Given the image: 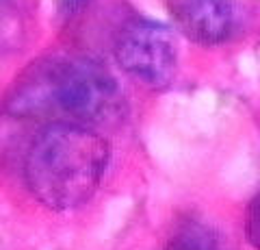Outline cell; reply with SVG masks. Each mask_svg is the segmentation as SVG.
Masks as SVG:
<instances>
[{"label": "cell", "instance_id": "obj_1", "mask_svg": "<svg viewBox=\"0 0 260 250\" xmlns=\"http://www.w3.org/2000/svg\"><path fill=\"white\" fill-rule=\"evenodd\" d=\"M7 114L48 124L102 126L119 120L124 96L115 76L100 61L76 54H52L15 78L5 100Z\"/></svg>", "mask_w": 260, "mask_h": 250}, {"label": "cell", "instance_id": "obj_2", "mask_svg": "<svg viewBox=\"0 0 260 250\" xmlns=\"http://www.w3.org/2000/svg\"><path fill=\"white\" fill-rule=\"evenodd\" d=\"M109 157V142L93 128L48 124L26 152L24 176L37 200L56 211H70L95 193Z\"/></svg>", "mask_w": 260, "mask_h": 250}, {"label": "cell", "instance_id": "obj_3", "mask_svg": "<svg viewBox=\"0 0 260 250\" xmlns=\"http://www.w3.org/2000/svg\"><path fill=\"white\" fill-rule=\"evenodd\" d=\"M115 59L137 80L150 87H165L178 68L176 35L162 24L135 20L119 31Z\"/></svg>", "mask_w": 260, "mask_h": 250}, {"label": "cell", "instance_id": "obj_4", "mask_svg": "<svg viewBox=\"0 0 260 250\" xmlns=\"http://www.w3.org/2000/svg\"><path fill=\"white\" fill-rule=\"evenodd\" d=\"M165 7L176 26L198 44H221L234 31L232 0H165Z\"/></svg>", "mask_w": 260, "mask_h": 250}, {"label": "cell", "instance_id": "obj_5", "mask_svg": "<svg viewBox=\"0 0 260 250\" xmlns=\"http://www.w3.org/2000/svg\"><path fill=\"white\" fill-rule=\"evenodd\" d=\"M165 250H217V241L202 224L189 222L176 231Z\"/></svg>", "mask_w": 260, "mask_h": 250}, {"label": "cell", "instance_id": "obj_6", "mask_svg": "<svg viewBox=\"0 0 260 250\" xmlns=\"http://www.w3.org/2000/svg\"><path fill=\"white\" fill-rule=\"evenodd\" d=\"M247 237L251 246L260 250V191L256 193V198L251 200L247 209Z\"/></svg>", "mask_w": 260, "mask_h": 250}, {"label": "cell", "instance_id": "obj_7", "mask_svg": "<svg viewBox=\"0 0 260 250\" xmlns=\"http://www.w3.org/2000/svg\"><path fill=\"white\" fill-rule=\"evenodd\" d=\"M87 3L89 0H59V11L65 15V18H70V15L78 13Z\"/></svg>", "mask_w": 260, "mask_h": 250}]
</instances>
